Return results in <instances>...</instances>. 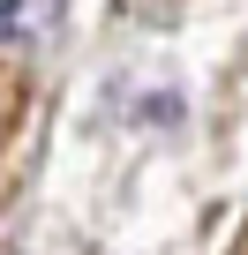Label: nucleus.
Instances as JSON below:
<instances>
[{"instance_id":"nucleus-1","label":"nucleus","mask_w":248,"mask_h":255,"mask_svg":"<svg viewBox=\"0 0 248 255\" xmlns=\"http://www.w3.org/2000/svg\"><path fill=\"white\" fill-rule=\"evenodd\" d=\"M0 23H8L15 45H23V38H45V30L60 23V0H8V8H0Z\"/></svg>"},{"instance_id":"nucleus-2","label":"nucleus","mask_w":248,"mask_h":255,"mask_svg":"<svg viewBox=\"0 0 248 255\" xmlns=\"http://www.w3.org/2000/svg\"><path fill=\"white\" fill-rule=\"evenodd\" d=\"M241 255H248V240H241Z\"/></svg>"}]
</instances>
